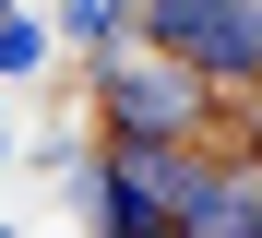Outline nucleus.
Wrapping results in <instances>:
<instances>
[{
    "label": "nucleus",
    "instance_id": "obj_3",
    "mask_svg": "<svg viewBox=\"0 0 262 238\" xmlns=\"http://www.w3.org/2000/svg\"><path fill=\"white\" fill-rule=\"evenodd\" d=\"M60 36H72V48H107V36H131V0H60Z\"/></svg>",
    "mask_w": 262,
    "mask_h": 238
},
{
    "label": "nucleus",
    "instance_id": "obj_6",
    "mask_svg": "<svg viewBox=\"0 0 262 238\" xmlns=\"http://www.w3.org/2000/svg\"><path fill=\"white\" fill-rule=\"evenodd\" d=\"M0 167H12V119H0Z\"/></svg>",
    "mask_w": 262,
    "mask_h": 238
},
{
    "label": "nucleus",
    "instance_id": "obj_4",
    "mask_svg": "<svg viewBox=\"0 0 262 238\" xmlns=\"http://www.w3.org/2000/svg\"><path fill=\"white\" fill-rule=\"evenodd\" d=\"M36 60H48V24H36V12H0V83L36 72Z\"/></svg>",
    "mask_w": 262,
    "mask_h": 238
},
{
    "label": "nucleus",
    "instance_id": "obj_5",
    "mask_svg": "<svg viewBox=\"0 0 262 238\" xmlns=\"http://www.w3.org/2000/svg\"><path fill=\"white\" fill-rule=\"evenodd\" d=\"M227 24H238V48L262 60V0H227Z\"/></svg>",
    "mask_w": 262,
    "mask_h": 238
},
{
    "label": "nucleus",
    "instance_id": "obj_1",
    "mask_svg": "<svg viewBox=\"0 0 262 238\" xmlns=\"http://www.w3.org/2000/svg\"><path fill=\"white\" fill-rule=\"evenodd\" d=\"M83 83H96V131H214V83L179 60V48H155V36H107V48H83Z\"/></svg>",
    "mask_w": 262,
    "mask_h": 238
},
{
    "label": "nucleus",
    "instance_id": "obj_2",
    "mask_svg": "<svg viewBox=\"0 0 262 238\" xmlns=\"http://www.w3.org/2000/svg\"><path fill=\"white\" fill-rule=\"evenodd\" d=\"M191 238H262V143H214V179L191 203Z\"/></svg>",
    "mask_w": 262,
    "mask_h": 238
}]
</instances>
